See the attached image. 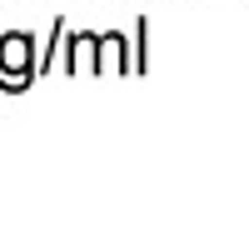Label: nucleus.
<instances>
[{
    "instance_id": "f257e3e1",
    "label": "nucleus",
    "mask_w": 249,
    "mask_h": 249,
    "mask_svg": "<svg viewBox=\"0 0 249 249\" xmlns=\"http://www.w3.org/2000/svg\"><path fill=\"white\" fill-rule=\"evenodd\" d=\"M30 55H35V40L30 35H5L0 40V70H5V90H20L30 80Z\"/></svg>"
}]
</instances>
